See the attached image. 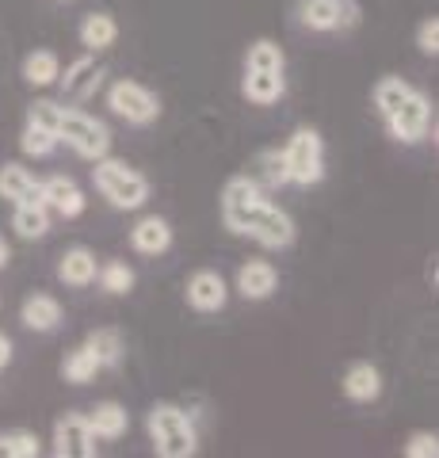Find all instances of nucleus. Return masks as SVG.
I'll list each match as a JSON object with an SVG mask.
<instances>
[{
	"mask_svg": "<svg viewBox=\"0 0 439 458\" xmlns=\"http://www.w3.org/2000/svg\"><path fill=\"white\" fill-rule=\"evenodd\" d=\"M222 222L230 225L233 233L260 241L264 249H287L294 241L291 214H283L275 203H267V195L249 199V203H222Z\"/></svg>",
	"mask_w": 439,
	"mask_h": 458,
	"instance_id": "1",
	"label": "nucleus"
},
{
	"mask_svg": "<svg viewBox=\"0 0 439 458\" xmlns=\"http://www.w3.org/2000/svg\"><path fill=\"white\" fill-rule=\"evenodd\" d=\"M146 428H149V439H153V447H157L161 458H191L195 447H199V443H195L191 417L180 405H168V401L149 409Z\"/></svg>",
	"mask_w": 439,
	"mask_h": 458,
	"instance_id": "2",
	"label": "nucleus"
},
{
	"mask_svg": "<svg viewBox=\"0 0 439 458\" xmlns=\"http://www.w3.org/2000/svg\"><path fill=\"white\" fill-rule=\"evenodd\" d=\"M92 180H96V191L119 210H138L149 199V180L141 176V172H134L131 165L111 161V157H100V161H96Z\"/></svg>",
	"mask_w": 439,
	"mask_h": 458,
	"instance_id": "3",
	"label": "nucleus"
},
{
	"mask_svg": "<svg viewBox=\"0 0 439 458\" xmlns=\"http://www.w3.org/2000/svg\"><path fill=\"white\" fill-rule=\"evenodd\" d=\"M283 157H287L291 183H299V188H309V183H317L325 176V141H321L317 131H309V126L294 131V138L287 141Z\"/></svg>",
	"mask_w": 439,
	"mask_h": 458,
	"instance_id": "4",
	"label": "nucleus"
},
{
	"mask_svg": "<svg viewBox=\"0 0 439 458\" xmlns=\"http://www.w3.org/2000/svg\"><path fill=\"white\" fill-rule=\"evenodd\" d=\"M58 138H65L69 146H73L80 157H89V161H100V157H107V149H111L107 126H104L100 119H92V114L69 111V107H65V114H62Z\"/></svg>",
	"mask_w": 439,
	"mask_h": 458,
	"instance_id": "5",
	"label": "nucleus"
},
{
	"mask_svg": "<svg viewBox=\"0 0 439 458\" xmlns=\"http://www.w3.org/2000/svg\"><path fill=\"white\" fill-rule=\"evenodd\" d=\"M107 107L115 111L119 119L134 123V126H149V123L161 114L157 96H153L149 89H141L138 81H119V84H111V92H107Z\"/></svg>",
	"mask_w": 439,
	"mask_h": 458,
	"instance_id": "6",
	"label": "nucleus"
},
{
	"mask_svg": "<svg viewBox=\"0 0 439 458\" xmlns=\"http://www.w3.org/2000/svg\"><path fill=\"white\" fill-rule=\"evenodd\" d=\"M428 123H432V104H428V96L417 92V89L409 92V99L398 111L386 114V126L398 141H420L424 131H428Z\"/></svg>",
	"mask_w": 439,
	"mask_h": 458,
	"instance_id": "7",
	"label": "nucleus"
},
{
	"mask_svg": "<svg viewBox=\"0 0 439 458\" xmlns=\"http://www.w3.org/2000/svg\"><path fill=\"white\" fill-rule=\"evenodd\" d=\"M54 454L58 458H92L96 454V436L80 412H65L54 424Z\"/></svg>",
	"mask_w": 439,
	"mask_h": 458,
	"instance_id": "8",
	"label": "nucleus"
},
{
	"mask_svg": "<svg viewBox=\"0 0 439 458\" xmlns=\"http://www.w3.org/2000/svg\"><path fill=\"white\" fill-rule=\"evenodd\" d=\"M225 302H230V286L218 271H195L188 279V306L199 313H218Z\"/></svg>",
	"mask_w": 439,
	"mask_h": 458,
	"instance_id": "9",
	"label": "nucleus"
},
{
	"mask_svg": "<svg viewBox=\"0 0 439 458\" xmlns=\"http://www.w3.org/2000/svg\"><path fill=\"white\" fill-rule=\"evenodd\" d=\"M58 84L69 99H92L96 89L104 84V65H96V57H77L65 69V77H58Z\"/></svg>",
	"mask_w": 439,
	"mask_h": 458,
	"instance_id": "10",
	"label": "nucleus"
},
{
	"mask_svg": "<svg viewBox=\"0 0 439 458\" xmlns=\"http://www.w3.org/2000/svg\"><path fill=\"white\" fill-rule=\"evenodd\" d=\"M38 188H42V203H46V210H58L62 218H80L84 214V195L77 188V180L50 176L46 183H38Z\"/></svg>",
	"mask_w": 439,
	"mask_h": 458,
	"instance_id": "11",
	"label": "nucleus"
},
{
	"mask_svg": "<svg viewBox=\"0 0 439 458\" xmlns=\"http://www.w3.org/2000/svg\"><path fill=\"white\" fill-rule=\"evenodd\" d=\"M279 286V271L267 264V260H249L245 267L237 271V291L241 298H252V302H260V298L275 294Z\"/></svg>",
	"mask_w": 439,
	"mask_h": 458,
	"instance_id": "12",
	"label": "nucleus"
},
{
	"mask_svg": "<svg viewBox=\"0 0 439 458\" xmlns=\"http://www.w3.org/2000/svg\"><path fill=\"white\" fill-rule=\"evenodd\" d=\"M131 245L141 256H161V252H168V245H173V225L165 218H157V214H149V218H141L131 229Z\"/></svg>",
	"mask_w": 439,
	"mask_h": 458,
	"instance_id": "13",
	"label": "nucleus"
},
{
	"mask_svg": "<svg viewBox=\"0 0 439 458\" xmlns=\"http://www.w3.org/2000/svg\"><path fill=\"white\" fill-rule=\"evenodd\" d=\"M0 199H12V203H42V188L23 165H4L0 168Z\"/></svg>",
	"mask_w": 439,
	"mask_h": 458,
	"instance_id": "14",
	"label": "nucleus"
},
{
	"mask_svg": "<svg viewBox=\"0 0 439 458\" xmlns=\"http://www.w3.org/2000/svg\"><path fill=\"white\" fill-rule=\"evenodd\" d=\"M84 420H89L96 439H119L126 428H131V412H126L119 401H100Z\"/></svg>",
	"mask_w": 439,
	"mask_h": 458,
	"instance_id": "15",
	"label": "nucleus"
},
{
	"mask_svg": "<svg viewBox=\"0 0 439 458\" xmlns=\"http://www.w3.org/2000/svg\"><path fill=\"white\" fill-rule=\"evenodd\" d=\"M20 321L31 328V333H50V328H58L62 325V306H58V298H50V294H31L23 302L20 310Z\"/></svg>",
	"mask_w": 439,
	"mask_h": 458,
	"instance_id": "16",
	"label": "nucleus"
},
{
	"mask_svg": "<svg viewBox=\"0 0 439 458\" xmlns=\"http://www.w3.org/2000/svg\"><path fill=\"white\" fill-rule=\"evenodd\" d=\"M96 271H100V264H96V256L89 249H69L62 260H58V279L65 286H89L96 283Z\"/></svg>",
	"mask_w": 439,
	"mask_h": 458,
	"instance_id": "17",
	"label": "nucleus"
},
{
	"mask_svg": "<svg viewBox=\"0 0 439 458\" xmlns=\"http://www.w3.org/2000/svg\"><path fill=\"white\" fill-rule=\"evenodd\" d=\"M115 38H119V23L115 16H107V12H92V16H84L80 23V47L84 50H107V47H115Z\"/></svg>",
	"mask_w": 439,
	"mask_h": 458,
	"instance_id": "18",
	"label": "nucleus"
},
{
	"mask_svg": "<svg viewBox=\"0 0 439 458\" xmlns=\"http://www.w3.org/2000/svg\"><path fill=\"white\" fill-rule=\"evenodd\" d=\"M344 394L351 401H359V405H367V401H375L382 394V375L371 367V363H356V367H348V375H344Z\"/></svg>",
	"mask_w": 439,
	"mask_h": 458,
	"instance_id": "19",
	"label": "nucleus"
},
{
	"mask_svg": "<svg viewBox=\"0 0 439 458\" xmlns=\"http://www.w3.org/2000/svg\"><path fill=\"white\" fill-rule=\"evenodd\" d=\"M245 96L252 99V104H275V99L283 96V73H272V69H245Z\"/></svg>",
	"mask_w": 439,
	"mask_h": 458,
	"instance_id": "20",
	"label": "nucleus"
},
{
	"mask_svg": "<svg viewBox=\"0 0 439 458\" xmlns=\"http://www.w3.org/2000/svg\"><path fill=\"white\" fill-rule=\"evenodd\" d=\"M12 229L23 241H38L50 233V210L42 203H16V214H12Z\"/></svg>",
	"mask_w": 439,
	"mask_h": 458,
	"instance_id": "21",
	"label": "nucleus"
},
{
	"mask_svg": "<svg viewBox=\"0 0 439 458\" xmlns=\"http://www.w3.org/2000/svg\"><path fill=\"white\" fill-rule=\"evenodd\" d=\"M299 20L309 31H336L340 27V0H299Z\"/></svg>",
	"mask_w": 439,
	"mask_h": 458,
	"instance_id": "22",
	"label": "nucleus"
},
{
	"mask_svg": "<svg viewBox=\"0 0 439 458\" xmlns=\"http://www.w3.org/2000/svg\"><path fill=\"white\" fill-rule=\"evenodd\" d=\"M58 77H62L58 54L35 50V54L23 57V81H27V84H35V89H46V84H58Z\"/></svg>",
	"mask_w": 439,
	"mask_h": 458,
	"instance_id": "23",
	"label": "nucleus"
},
{
	"mask_svg": "<svg viewBox=\"0 0 439 458\" xmlns=\"http://www.w3.org/2000/svg\"><path fill=\"white\" fill-rule=\"evenodd\" d=\"M252 180L260 183L264 191H275V188H283V183H291V176H287V157L283 153H260L257 157V168H252Z\"/></svg>",
	"mask_w": 439,
	"mask_h": 458,
	"instance_id": "24",
	"label": "nucleus"
},
{
	"mask_svg": "<svg viewBox=\"0 0 439 458\" xmlns=\"http://www.w3.org/2000/svg\"><path fill=\"white\" fill-rule=\"evenodd\" d=\"M84 348L96 355L100 370H104V367H119V360H122V340H119L115 328H96V333L84 340Z\"/></svg>",
	"mask_w": 439,
	"mask_h": 458,
	"instance_id": "25",
	"label": "nucleus"
},
{
	"mask_svg": "<svg viewBox=\"0 0 439 458\" xmlns=\"http://www.w3.org/2000/svg\"><path fill=\"white\" fill-rule=\"evenodd\" d=\"M409 92H413V84H405L401 77H382V81L375 84V107H378L382 119L398 111L405 99H409Z\"/></svg>",
	"mask_w": 439,
	"mask_h": 458,
	"instance_id": "26",
	"label": "nucleus"
},
{
	"mask_svg": "<svg viewBox=\"0 0 439 458\" xmlns=\"http://www.w3.org/2000/svg\"><path fill=\"white\" fill-rule=\"evenodd\" d=\"M96 370H100V363H96V355L84 348H73L65 355V363H62V378L65 382H73V386H84V382H92L96 378Z\"/></svg>",
	"mask_w": 439,
	"mask_h": 458,
	"instance_id": "27",
	"label": "nucleus"
},
{
	"mask_svg": "<svg viewBox=\"0 0 439 458\" xmlns=\"http://www.w3.org/2000/svg\"><path fill=\"white\" fill-rule=\"evenodd\" d=\"M96 279L107 294H131L134 291V267L122 264V260H107L100 271H96Z\"/></svg>",
	"mask_w": 439,
	"mask_h": 458,
	"instance_id": "28",
	"label": "nucleus"
},
{
	"mask_svg": "<svg viewBox=\"0 0 439 458\" xmlns=\"http://www.w3.org/2000/svg\"><path fill=\"white\" fill-rule=\"evenodd\" d=\"M283 65H287V57L283 50L275 47L272 38H260L249 47V57H245V69H272V73H283Z\"/></svg>",
	"mask_w": 439,
	"mask_h": 458,
	"instance_id": "29",
	"label": "nucleus"
},
{
	"mask_svg": "<svg viewBox=\"0 0 439 458\" xmlns=\"http://www.w3.org/2000/svg\"><path fill=\"white\" fill-rule=\"evenodd\" d=\"M38 436L35 432H23V428H16V432H4L0 436V458H38Z\"/></svg>",
	"mask_w": 439,
	"mask_h": 458,
	"instance_id": "30",
	"label": "nucleus"
},
{
	"mask_svg": "<svg viewBox=\"0 0 439 458\" xmlns=\"http://www.w3.org/2000/svg\"><path fill=\"white\" fill-rule=\"evenodd\" d=\"M62 114H65L62 104H54V99H35V104L27 107V123H31V126H42V131H50V134H58Z\"/></svg>",
	"mask_w": 439,
	"mask_h": 458,
	"instance_id": "31",
	"label": "nucleus"
},
{
	"mask_svg": "<svg viewBox=\"0 0 439 458\" xmlns=\"http://www.w3.org/2000/svg\"><path fill=\"white\" fill-rule=\"evenodd\" d=\"M58 141H62L58 134H50V131H42V126L27 123V131H23V138H20V149H23L27 157H50Z\"/></svg>",
	"mask_w": 439,
	"mask_h": 458,
	"instance_id": "32",
	"label": "nucleus"
},
{
	"mask_svg": "<svg viewBox=\"0 0 439 458\" xmlns=\"http://www.w3.org/2000/svg\"><path fill=\"white\" fill-rule=\"evenodd\" d=\"M405 454L409 458H435L439 454V439L432 432H413L405 443Z\"/></svg>",
	"mask_w": 439,
	"mask_h": 458,
	"instance_id": "33",
	"label": "nucleus"
},
{
	"mask_svg": "<svg viewBox=\"0 0 439 458\" xmlns=\"http://www.w3.org/2000/svg\"><path fill=\"white\" fill-rule=\"evenodd\" d=\"M417 47H420V54H428V57L439 54V20L435 16L417 27Z\"/></svg>",
	"mask_w": 439,
	"mask_h": 458,
	"instance_id": "34",
	"label": "nucleus"
},
{
	"mask_svg": "<svg viewBox=\"0 0 439 458\" xmlns=\"http://www.w3.org/2000/svg\"><path fill=\"white\" fill-rule=\"evenodd\" d=\"M359 23V4L356 0H340V31L344 27H356Z\"/></svg>",
	"mask_w": 439,
	"mask_h": 458,
	"instance_id": "35",
	"label": "nucleus"
},
{
	"mask_svg": "<svg viewBox=\"0 0 439 458\" xmlns=\"http://www.w3.org/2000/svg\"><path fill=\"white\" fill-rule=\"evenodd\" d=\"M12 360V340L8 336H0V367H4Z\"/></svg>",
	"mask_w": 439,
	"mask_h": 458,
	"instance_id": "36",
	"label": "nucleus"
},
{
	"mask_svg": "<svg viewBox=\"0 0 439 458\" xmlns=\"http://www.w3.org/2000/svg\"><path fill=\"white\" fill-rule=\"evenodd\" d=\"M8 260H12V249H8V241L0 237V267H8Z\"/></svg>",
	"mask_w": 439,
	"mask_h": 458,
	"instance_id": "37",
	"label": "nucleus"
}]
</instances>
